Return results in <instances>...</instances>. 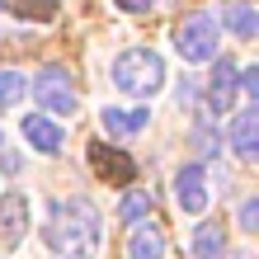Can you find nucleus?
<instances>
[{"label":"nucleus","instance_id":"obj_13","mask_svg":"<svg viewBox=\"0 0 259 259\" xmlns=\"http://www.w3.org/2000/svg\"><path fill=\"white\" fill-rule=\"evenodd\" d=\"M99 123H104V132H109V137H137V132L151 123V113H146V109H132V113H127V109H104Z\"/></svg>","mask_w":259,"mask_h":259},{"label":"nucleus","instance_id":"obj_22","mask_svg":"<svg viewBox=\"0 0 259 259\" xmlns=\"http://www.w3.org/2000/svg\"><path fill=\"white\" fill-rule=\"evenodd\" d=\"M0 142H5V127H0Z\"/></svg>","mask_w":259,"mask_h":259},{"label":"nucleus","instance_id":"obj_18","mask_svg":"<svg viewBox=\"0 0 259 259\" xmlns=\"http://www.w3.org/2000/svg\"><path fill=\"white\" fill-rule=\"evenodd\" d=\"M240 226H245V231H254V226H259V203H254V198L240 207Z\"/></svg>","mask_w":259,"mask_h":259},{"label":"nucleus","instance_id":"obj_20","mask_svg":"<svg viewBox=\"0 0 259 259\" xmlns=\"http://www.w3.org/2000/svg\"><path fill=\"white\" fill-rule=\"evenodd\" d=\"M175 95H179V104H193V80H179Z\"/></svg>","mask_w":259,"mask_h":259},{"label":"nucleus","instance_id":"obj_10","mask_svg":"<svg viewBox=\"0 0 259 259\" xmlns=\"http://www.w3.org/2000/svg\"><path fill=\"white\" fill-rule=\"evenodd\" d=\"M24 142L33 151H42V156H57V151H62V127H57L48 113H28L24 118Z\"/></svg>","mask_w":259,"mask_h":259},{"label":"nucleus","instance_id":"obj_5","mask_svg":"<svg viewBox=\"0 0 259 259\" xmlns=\"http://www.w3.org/2000/svg\"><path fill=\"white\" fill-rule=\"evenodd\" d=\"M175 198H179V207L189 212V217H198V212H207V170L203 165H179V175H175Z\"/></svg>","mask_w":259,"mask_h":259},{"label":"nucleus","instance_id":"obj_23","mask_svg":"<svg viewBox=\"0 0 259 259\" xmlns=\"http://www.w3.org/2000/svg\"><path fill=\"white\" fill-rule=\"evenodd\" d=\"M0 10H5V0H0Z\"/></svg>","mask_w":259,"mask_h":259},{"label":"nucleus","instance_id":"obj_16","mask_svg":"<svg viewBox=\"0 0 259 259\" xmlns=\"http://www.w3.org/2000/svg\"><path fill=\"white\" fill-rule=\"evenodd\" d=\"M28 95V80L19 71H0V109H14V104H19Z\"/></svg>","mask_w":259,"mask_h":259},{"label":"nucleus","instance_id":"obj_1","mask_svg":"<svg viewBox=\"0 0 259 259\" xmlns=\"http://www.w3.org/2000/svg\"><path fill=\"white\" fill-rule=\"evenodd\" d=\"M42 236L57 259H95L99 254V236H104V217L90 198H62L52 203Z\"/></svg>","mask_w":259,"mask_h":259},{"label":"nucleus","instance_id":"obj_17","mask_svg":"<svg viewBox=\"0 0 259 259\" xmlns=\"http://www.w3.org/2000/svg\"><path fill=\"white\" fill-rule=\"evenodd\" d=\"M193 146L203 151V156H212V151H217V132H212L207 123H198V127H193Z\"/></svg>","mask_w":259,"mask_h":259},{"label":"nucleus","instance_id":"obj_3","mask_svg":"<svg viewBox=\"0 0 259 259\" xmlns=\"http://www.w3.org/2000/svg\"><path fill=\"white\" fill-rule=\"evenodd\" d=\"M175 48L184 62H212L217 57V24L207 14H189L184 24L175 28Z\"/></svg>","mask_w":259,"mask_h":259},{"label":"nucleus","instance_id":"obj_8","mask_svg":"<svg viewBox=\"0 0 259 259\" xmlns=\"http://www.w3.org/2000/svg\"><path fill=\"white\" fill-rule=\"evenodd\" d=\"M90 165H95V175L109 179V184H127V179L137 175V165L123 156V151H113V146H104V142L90 146Z\"/></svg>","mask_w":259,"mask_h":259},{"label":"nucleus","instance_id":"obj_7","mask_svg":"<svg viewBox=\"0 0 259 259\" xmlns=\"http://www.w3.org/2000/svg\"><path fill=\"white\" fill-rule=\"evenodd\" d=\"M28 222H33V212H28V198L24 193H5V198H0V240H5L10 250L24 240Z\"/></svg>","mask_w":259,"mask_h":259},{"label":"nucleus","instance_id":"obj_21","mask_svg":"<svg viewBox=\"0 0 259 259\" xmlns=\"http://www.w3.org/2000/svg\"><path fill=\"white\" fill-rule=\"evenodd\" d=\"M236 259H254V254H250V250H240V254H236Z\"/></svg>","mask_w":259,"mask_h":259},{"label":"nucleus","instance_id":"obj_19","mask_svg":"<svg viewBox=\"0 0 259 259\" xmlns=\"http://www.w3.org/2000/svg\"><path fill=\"white\" fill-rule=\"evenodd\" d=\"M156 0H118V10H127V14H146Z\"/></svg>","mask_w":259,"mask_h":259},{"label":"nucleus","instance_id":"obj_2","mask_svg":"<svg viewBox=\"0 0 259 259\" xmlns=\"http://www.w3.org/2000/svg\"><path fill=\"white\" fill-rule=\"evenodd\" d=\"M113 85L123 90V95H132V99H151V95L165 85V62H160V52H151V48H127V52L113 62Z\"/></svg>","mask_w":259,"mask_h":259},{"label":"nucleus","instance_id":"obj_12","mask_svg":"<svg viewBox=\"0 0 259 259\" xmlns=\"http://www.w3.org/2000/svg\"><path fill=\"white\" fill-rule=\"evenodd\" d=\"M127 259H165V231L160 226H132V240H127Z\"/></svg>","mask_w":259,"mask_h":259},{"label":"nucleus","instance_id":"obj_9","mask_svg":"<svg viewBox=\"0 0 259 259\" xmlns=\"http://www.w3.org/2000/svg\"><path fill=\"white\" fill-rule=\"evenodd\" d=\"M231 151H236L240 160H254L259 156V109H254V104L231 118Z\"/></svg>","mask_w":259,"mask_h":259},{"label":"nucleus","instance_id":"obj_4","mask_svg":"<svg viewBox=\"0 0 259 259\" xmlns=\"http://www.w3.org/2000/svg\"><path fill=\"white\" fill-rule=\"evenodd\" d=\"M33 99H38V109H48V113H75V85H71V75L62 66H42L33 75Z\"/></svg>","mask_w":259,"mask_h":259},{"label":"nucleus","instance_id":"obj_6","mask_svg":"<svg viewBox=\"0 0 259 259\" xmlns=\"http://www.w3.org/2000/svg\"><path fill=\"white\" fill-rule=\"evenodd\" d=\"M236 75H240L236 57H222L217 71H212V80H207V109H212V113H231V109H236V99H240Z\"/></svg>","mask_w":259,"mask_h":259},{"label":"nucleus","instance_id":"obj_11","mask_svg":"<svg viewBox=\"0 0 259 259\" xmlns=\"http://www.w3.org/2000/svg\"><path fill=\"white\" fill-rule=\"evenodd\" d=\"M222 24L231 28L236 38H254L259 33V10L245 0H222Z\"/></svg>","mask_w":259,"mask_h":259},{"label":"nucleus","instance_id":"obj_15","mask_svg":"<svg viewBox=\"0 0 259 259\" xmlns=\"http://www.w3.org/2000/svg\"><path fill=\"white\" fill-rule=\"evenodd\" d=\"M146 212H151V193H146V189H127L123 203H118V217H123L127 226H142Z\"/></svg>","mask_w":259,"mask_h":259},{"label":"nucleus","instance_id":"obj_14","mask_svg":"<svg viewBox=\"0 0 259 259\" xmlns=\"http://www.w3.org/2000/svg\"><path fill=\"white\" fill-rule=\"evenodd\" d=\"M193 259H231V250H226V231L217 222H203L193 231Z\"/></svg>","mask_w":259,"mask_h":259}]
</instances>
